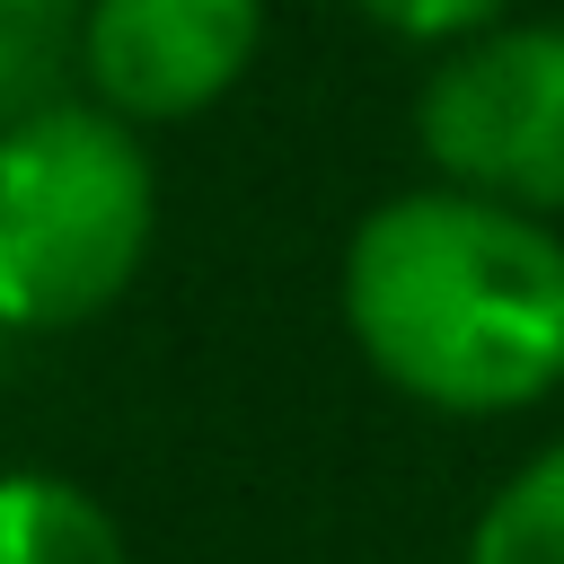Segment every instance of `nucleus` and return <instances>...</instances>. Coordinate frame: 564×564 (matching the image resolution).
Here are the masks:
<instances>
[{
    "label": "nucleus",
    "instance_id": "obj_3",
    "mask_svg": "<svg viewBox=\"0 0 564 564\" xmlns=\"http://www.w3.org/2000/svg\"><path fill=\"white\" fill-rule=\"evenodd\" d=\"M414 150L441 185L564 220V18H502L423 62Z\"/></svg>",
    "mask_w": 564,
    "mask_h": 564
},
{
    "label": "nucleus",
    "instance_id": "obj_1",
    "mask_svg": "<svg viewBox=\"0 0 564 564\" xmlns=\"http://www.w3.org/2000/svg\"><path fill=\"white\" fill-rule=\"evenodd\" d=\"M335 317L405 405L529 414L564 388V229L441 176L397 185L335 256Z\"/></svg>",
    "mask_w": 564,
    "mask_h": 564
},
{
    "label": "nucleus",
    "instance_id": "obj_5",
    "mask_svg": "<svg viewBox=\"0 0 564 564\" xmlns=\"http://www.w3.org/2000/svg\"><path fill=\"white\" fill-rule=\"evenodd\" d=\"M0 564H132V538L79 476L0 467Z\"/></svg>",
    "mask_w": 564,
    "mask_h": 564
},
{
    "label": "nucleus",
    "instance_id": "obj_9",
    "mask_svg": "<svg viewBox=\"0 0 564 564\" xmlns=\"http://www.w3.org/2000/svg\"><path fill=\"white\" fill-rule=\"evenodd\" d=\"M88 0H0V18H26V26H44V18H79Z\"/></svg>",
    "mask_w": 564,
    "mask_h": 564
},
{
    "label": "nucleus",
    "instance_id": "obj_8",
    "mask_svg": "<svg viewBox=\"0 0 564 564\" xmlns=\"http://www.w3.org/2000/svg\"><path fill=\"white\" fill-rule=\"evenodd\" d=\"M44 97H62V88H53V53H44V26L0 18V132H9L18 115H35Z\"/></svg>",
    "mask_w": 564,
    "mask_h": 564
},
{
    "label": "nucleus",
    "instance_id": "obj_4",
    "mask_svg": "<svg viewBox=\"0 0 564 564\" xmlns=\"http://www.w3.org/2000/svg\"><path fill=\"white\" fill-rule=\"evenodd\" d=\"M264 0H88L70 26L79 97L132 132L212 115L264 53Z\"/></svg>",
    "mask_w": 564,
    "mask_h": 564
},
{
    "label": "nucleus",
    "instance_id": "obj_2",
    "mask_svg": "<svg viewBox=\"0 0 564 564\" xmlns=\"http://www.w3.org/2000/svg\"><path fill=\"white\" fill-rule=\"evenodd\" d=\"M150 132L88 97H44L0 132V335H79L150 264Z\"/></svg>",
    "mask_w": 564,
    "mask_h": 564
},
{
    "label": "nucleus",
    "instance_id": "obj_7",
    "mask_svg": "<svg viewBox=\"0 0 564 564\" xmlns=\"http://www.w3.org/2000/svg\"><path fill=\"white\" fill-rule=\"evenodd\" d=\"M520 0H352L361 26H379L388 44H414V53H449L485 26H502Z\"/></svg>",
    "mask_w": 564,
    "mask_h": 564
},
{
    "label": "nucleus",
    "instance_id": "obj_6",
    "mask_svg": "<svg viewBox=\"0 0 564 564\" xmlns=\"http://www.w3.org/2000/svg\"><path fill=\"white\" fill-rule=\"evenodd\" d=\"M458 564H564V441L529 449L476 502Z\"/></svg>",
    "mask_w": 564,
    "mask_h": 564
}]
</instances>
